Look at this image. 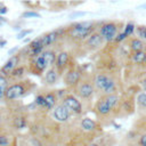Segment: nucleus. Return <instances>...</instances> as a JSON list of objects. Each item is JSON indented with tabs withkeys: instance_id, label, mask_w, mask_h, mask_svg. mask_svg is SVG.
Segmentation results:
<instances>
[{
	"instance_id": "9b49d317",
	"label": "nucleus",
	"mask_w": 146,
	"mask_h": 146,
	"mask_svg": "<svg viewBox=\"0 0 146 146\" xmlns=\"http://www.w3.org/2000/svg\"><path fill=\"white\" fill-rule=\"evenodd\" d=\"M68 59H70V55H68L67 51L63 50V51H59V52L57 54V56H56V62H55V67H56V70L58 71V73L63 72V71L66 68V66H67V64H68Z\"/></svg>"
},
{
	"instance_id": "6e6552de",
	"label": "nucleus",
	"mask_w": 146,
	"mask_h": 146,
	"mask_svg": "<svg viewBox=\"0 0 146 146\" xmlns=\"http://www.w3.org/2000/svg\"><path fill=\"white\" fill-rule=\"evenodd\" d=\"M81 73L76 68H70L63 76V81L66 87H76L80 82Z\"/></svg>"
},
{
	"instance_id": "c85d7f7f",
	"label": "nucleus",
	"mask_w": 146,
	"mask_h": 146,
	"mask_svg": "<svg viewBox=\"0 0 146 146\" xmlns=\"http://www.w3.org/2000/svg\"><path fill=\"white\" fill-rule=\"evenodd\" d=\"M133 30H135V25H133L132 23H129V24H127V26L124 27V32H123V33H124L125 36H129V35L132 34Z\"/></svg>"
},
{
	"instance_id": "9d476101",
	"label": "nucleus",
	"mask_w": 146,
	"mask_h": 146,
	"mask_svg": "<svg viewBox=\"0 0 146 146\" xmlns=\"http://www.w3.org/2000/svg\"><path fill=\"white\" fill-rule=\"evenodd\" d=\"M47 64L44 62V58H43V55L40 54L38 55L36 57H34L32 59V63H31V71L33 72V74H38L40 75L41 73H43L44 71H47Z\"/></svg>"
},
{
	"instance_id": "f8f14e48",
	"label": "nucleus",
	"mask_w": 146,
	"mask_h": 146,
	"mask_svg": "<svg viewBox=\"0 0 146 146\" xmlns=\"http://www.w3.org/2000/svg\"><path fill=\"white\" fill-rule=\"evenodd\" d=\"M59 33H60V31L57 30V31H50L48 33L42 34L40 38H41V43H42L43 48H47V47L54 44L57 41V39L59 38Z\"/></svg>"
},
{
	"instance_id": "a878e982",
	"label": "nucleus",
	"mask_w": 146,
	"mask_h": 146,
	"mask_svg": "<svg viewBox=\"0 0 146 146\" xmlns=\"http://www.w3.org/2000/svg\"><path fill=\"white\" fill-rule=\"evenodd\" d=\"M22 17H23V18H32V17H38V18H40L41 15H40L39 13H36V11H33V10H26V11H24V13L22 14Z\"/></svg>"
},
{
	"instance_id": "f3484780",
	"label": "nucleus",
	"mask_w": 146,
	"mask_h": 146,
	"mask_svg": "<svg viewBox=\"0 0 146 146\" xmlns=\"http://www.w3.org/2000/svg\"><path fill=\"white\" fill-rule=\"evenodd\" d=\"M96 110H97V112L100 114V115H108L110 113H111V111H112V108L107 105V103L103 99V98H100L98 102H97V104H96Z\"/></svg>"
},
{
	"instance_id": "e433bc0d",
	"label": "nucleus",
	"mask_w": 146,
	"mask_h": 146,
	"mask_svg": "<svg viewBox=\"0 0 146 146\" xmlns=\"http://www.w3.org/2000/svg\"><path fill=\"white\" fill-rule=\"evenodd\" d=\"M7 13H8V8H7L6 6H2V7L0 8V16L5 15V14H7Z\"/></svg>"
},
{
	"instance_id": "f704fd0d",
	"label": "nucleus",
	"mask_w": 146,
	"mask_h": 146,
	"mask_svg": "<svg viewBox=\"0 0 146 146\" xmlns=\"http://www.w3.org/2000/svg\"><path fill=\"white\" fill-rule=\"evenodd\" d=\"M139 144L140 146H146V135H143L139 139Z\"/></svg>"
},
{
	"instance_id": "4be33fe9",
	"label": "nucleus",
	"mask_w": 146,
	"mask_h": 146,
	"mask_svg": "<svg viewBox=\"0 0 146 146\" xmlns=\"http://www.w3.org/2000/svg\"><path fill=\"white\" fill-rule=\"evenodd\" d=\"M132 62L136 64H143L146 63V52L145 51H138L132 55Z\"/></svg>"
},
{
	"instance_id": "6ab92c4d",
	"label": "nucleus",
	"mask_w": 146,
	"mask_h": 146,
	"mask_svg": "<svg viewBox=\"0 0 146 146\" xmlns=\"http://www.w3.org/2000/svg\"><path fill=\"white\" fill-rule=\"evenodd\" d=\"M115 90H116V83H115V81H114L112 78H110L107 84L105 86V88H104V90H103V94H104L105 96H106V95H112V94L115 92Z\"/></svg>"
},
{
	"instance_id": "b1692460",
	"label": "nucleus",
	"mask_w": 146,
	"mask_h": 146,
	"mask_svg": "<svg viewBox=\"0 0 146 146\" xmlns=\"http://www.w3.org/2000/svg\"><path fill=\"white\" fill-rule=\"evenodd\" d=\"M14 125H15V128H17V129H23V128H25V125H26V120H25L23 116H16V117L14 119Z\"/></svg>"
},
{
	"instance_id": "412c9836",
	"label": "nucleus",
	"mask_w": 146,
	"mask_h": 146,
	"mask_svg": "<svg viewBox=\"0 0 146 146\" xmlns=\"http://www.w3.org/2000/svg\"><path fill=\"white\" fill-rule=\"evenodd\" d=\"M103 99L107 103V105L113 110V107L117 104V102H119V96L117 95H115V94H112V95H106V96H104L103 97Z\"/></svg>"
},
{
	"instance_id": "2f4dec72",
	"label": "nucleus",
	"mask_w": 146,
	"mask_h": 146,
	"mask_svg": "<svg viewBox=\"0 0 146 146\" xmlns=\"http://www.w3.org/2000/svg\"><path fill=\"white\" fill-rule=\"evenodd\" d=\"M0 86H2L5 88L8 87V80H7V78L3 76V75H1V74H0Z\"/></svg>"
},
{
	"instance_id": "ddd939ff",
	"label": "nucleus",
	"mask_w": 146,
	"mask_h": 146,
	"mask_svg": "<svg viewBox=\"0 0 146 146\" xmlns=\"http://www.w3.org/2000/svg\"><path fill=\"white\" fill-rule=\"evenodd\" d=\"M58 75H59V73L55 66L47 68L46 74H44V83L47 86H55L58 81Z\"/></svg>"
},
{
	"instance_id": "0eeeda50",
	"label": "nucleus",
	"mask_w": 146,
	"mask_h": 146,
	"mask_svg": "<svg viewBox=\"0 0 146 146\" xmlns=\"http://www.w3.org/2000/svg\"><path fill=\"white\" fill-rule=\"evenodd\" d=\"M19 60H21V55H19L18 52H17L16 55H14V56H10V57L7 59V62L2 65V67L0 68V74L3 75V76L10 75L11 72L18 66Z\"/></svg>"
},
{
	"instance_id": "7ed1b4c3",
	"label": "nucleus",
	"mask_w": 146,
	"mask_h": 146,
	"mask_svg": "<svg viewBox=\"0 0 146 146\" xmlns=\"http://www.w3.org/2000/svg\"><path fill=\"white\" fill-rule=\"evenodd\" d=\"M62 103L67 107V110L71 113H74V114L82 113V104L76 96L72 94H67L62 98Z\"/></svg>"
},
{
	"instance_id": "37998d69",
	"label": "nucleus",
	"mask_w": 146,
	"mask_h": 146,
	"mask_svg": "<svg viewBox=\"0 0 146 146\" xmlns=\"http://www.w3.org/2000/svg\"><path fill=\"white\" fill-rule=\"evenodd\" d=\"M24 42H31V40L29 38H26V39H24Z\"/></svg>"
},
{
	"instance_id": "4468645a",
	"label": "nucleus",
	"mask_w": 146,
	"mask_h": 146,
	"mask_svg": "<svg viewBox=\"0 0 146 146\" xmlns=\"http://www.w3.org/2000/svg\"><path fill=\"white\" fill-rule=\"evenodd\" d=\"M108 80H110V76L107 74H105V73H97L95 75V78H94V81H92L95 89H97V90L103 92V90H104L105 86L107 84Z\"/></svg>"
},
{
	"instance_id": "bb28decb",
	"label": "nucleus",
	"mask_w": 146,
	"mask_h": 146,
	"mask_svg": "<svg viewBox=\"0 0 146 146\" xmlns=\"http://www.w3.org/2000/svg\"><path fill=\"white\" fill-rule=\"evenodd\" d=\"M137 102L141 107H146V94L145 92L139 94L137 97Z\"/></svg>"
},
{
	"instance_id": "2eb2a0df",
	"label": "nucleus",
	"mask_w": 146,
	"mask_h": 146,
	"mask_svg": "<svg viewBox=\"0 0 146 146\" xmlns=\"http://www.w3.org/2000/svg\"><path fill=\"white\" fill-rule=\"evenodd\" d=\"M43 97H44V107L43 108H46L48 111H52V108L58 104L57 103V100H58L57 94L54 91H49V92L44 94Z\"/></svg>"
},
{
	"instance_id": "72a5a7b5",
	"label": "nucleus",
	"mask_w": 146,
	"mask_h": 146,
	"mask_svg": "<svg viewBox=\"0 0 146 146\" xmlns=\"http://www.w3.org/2000/svg\"><path fill=\"white\" fill-rule=\"evenodd\" d=\"M125 38H127V36L124 35V33H120V34H117V35H116V38H115L114 40L120 42V41H122V40H123V39H125Z\"/></svg>"
},
{
	"instance_id": "393cba45",
	"label": "nucleus",
	"mask_w": 146,
	"mask_h": 146,
	"mask_svg": "<svg viewBox=\"0 0 146 146\" xmlns=\"http://www.w3.org/2000/svg\"><path fill=\"white\" fill-rule=\"evenodd\" d=\"M32 32H33L32 29H23V30H21V31L17 33L16 39H17V40H23L27 34H31Z\"/></svg>"
},
{
	"instance_id": "7c9ffc66",
	"label": "nucleus",
	"mask_w": 146,
	"mask_h": 146,
	"mask_svg": "<svg viewBox=\"0 0 146 146\" xmlns=\"http://www.w3.org/2000/svg\"><path fill=\"white\" fill-rule=\"evenodd\" d=\"M138 34L139 36H141L143 39H146V27L145 26H141L138 29Z\"/></svg>"
},
{
	"instance_id": "f257e3e1",
	"label": "nucleus",
	"mask_w": 146,
	"mask_h": 146,
	"mask_svg": "<svg viewBox=\"0 0 146 146\" xmlns=\"http://www.w3.org/2000/svg\"><path fill=\"white\" fill-rule=\"evenodd\" d=\"M67 34L70 38L73 40H79V41H84L90 36L95 31H94V24L83 22V23H76L72 26H70L66 30Z\"/></svg>"
},
{
	"instance_id": "f03ea898",
	"label": "nucleus",
	"mask_w": 146,
	"mask_h": 146,
	"mask_svg": "<svg viewBox=\"0 0 146 146\" xmlns=\"http://www.w3.org/2000/svg\"><path fill=\"white\" fill-rule=\"evenodd\" d=\"M29 84H31L30 81H17L13 84H8L5 91V99L7 100H16L19 98H23L25 95L29 94Z\"/></svg>"
},
{
	"instance_id": "423d86ee",
	"label": "nucleus",
	"mask_w": 146,
	"mask_h": 146,
	"mask_svg": "<svg viewBox=\"0 0 146 146\" xmlns=\"http://www.w3.org/2000/svg\"><path fill=\"white\" fill-rule=\"evenodd\" d=\"M51 115H52V117H54L57 122L64 123V122H67V121H68V119H70V116H71V112H70V111L67 110V107L60 102V103H58V104L52 108Z\"/></svg>"
},
{
	"instance_id": "dca6fc26",
	"label": "nucleus",
	"mask_w": 146,
	"mask_h": 146,
	"mask_svg": "<svg viewBox=\"0 0 146 146\" xmlns=\"http://www.w3.org/2000/svg\"><path fill=\"white\" fill-rule=\"evenodd\" d=\"M42 55H43V58H44V62H46L48 68L55 66V62H56V56H57V54H56L52 49H44V50L42 51Z\"/></svg>"
},
{
	"instance_id": "79ce46f5",
	"label": "nucleus",
	"mask_w": 146,
	"mask_h": 146,
	"mask_svg": "<svg viewBox=\"0 0 146 146\" xmlns=\"http://www.w3.org/2000/svg\"><path fill=\"white\" fill-rule=\"evenodd\" d=\"M89 146H100V145H99V144H97V143H91Z\"/></svg>"
},
{
	"instance_id": "cd10ccee",
	"label": "nucleus",
	"mask_w": 146,
	"mask_h": 146,
	"mask_svg": "<svg viewBox=\"0 0 146 146\" xmlns=\"http://www.w3.org/2000/svg\"><path fill=\"white\" fill-rule=\"evenodd\" d=\"M34 104L39 107H44V97H43V95H38L34 99Z\"/></svg>"
},
{
	"instance_id": "1a4fd4ad",
	"label": "nucleus",
	"mask_w": 146,
	"mask_h": 146,
	"mask_svg": "<svg viewBox=\"0 0 146 146\" xmlns=\"http://www.w3.org/2000/svg\"><path fill=\"white\" fill-rule=\"evenodd\" d=\"M103 43H104V39L102 38V35L98 32H94L90 36H88V39L84 40V46L89 50H96V49L100 48L103 46Z\"/></svg>"
},
{
	"instance_id": "473e14b6",
	"label": "nucleus",
	"mask_w": 146,
	"mask_h": 146,
	"mask_svg": "<svg viewBox=\"0 0 146 146\" xmlns=\"http://www.w3.org/2000/svg\"><path fill=\"white\" fill-rule=\"evenodd\" d=\"M84 15H86L84 11H75V13H72V14L70 15V18H75V17H78V16H84Z\"/></svg>"
},
{
	"instance_id": "c03bdc74",
	"label": "nucleus",
	"mask_w": 146,
	"mask_h": 146,
	"mask_svg": "<svg viewBox=\"0 0 146 146\" xmlns=\"http://www.w3.org/2000/svg\"><path fill=\"white\" fill-rule=\"evenodd\" d=\"M3 24H5V23H3V22H1V21H0V27H1V26H2V25H3Z\"/></svg>"
},
{
	"instance_id": "a19ab883",
	"label": "nucleus",
	"mask_w": 146,
	"mask_h": 146,
	"mask_svg": "<svg viewBox=\"0 0 146 146\" xmlns=\"http://www.w3.org/2000/svg\"><path fill=\"white\" fill-rule=\"evenodd\" d=\"M143 87H144V90L146 91V79H145V80H143Z\"/></svg>"
},
{
	"instance_id": "a211bd4d",
	"label": "nucleus",
	"mask_w": 146,
	"mask_h": 146,
	"mask_svg": "<svg viewBox=\"0 0 146 146\" xmlns=\"http://www.w3.org/2000/svg\"><path fill=\"white\" fill-rule=\"evenodd\" d=\"M81 128L84 130V131H94L95 129H96V122L92 120V119H90V117H83L82 120H81Z\"/></svg>"
},
{
	"instance_id": "a18cd8bd",
	"label": "nucleus",
	"mask_w": 146,
	"mask_h": 146,
	"mask_svg": "<svg viewBox=\"0 0 146 146\" xmlns=\"http://www.w3.org/2000/svg\"><path fill=\"white\" fill-rule=\"evenodd\" d=\"M2 6H5V5H3V3H2V2H0V8H1V7H2Z\"/></svg>"
},
{
	"instance_id": "ea45409f",
	"label": "nucleus",
	"mask_w": 146,
	"mask_h": 146,
	"mask_svg": "<svg viewBox=\"0 0 146 146\" xmlns=\"http://www.w3.org/2000/svg\"><path fill=\"white\" fill-rule=\"evenodd\" d=\"M0 21H1V22H3V23H7V19H6L3 16H0Z\"/></svg>"
},
{
	"instance_id": "58836bf2",
	"label": "nucleus",
	"mask_w": 146,
	"mask_h": 146,
	"mask_svg": "<svg viewBox=\"0 0 146 146\" xmlns=\"http://www.w3.org/2000/svg\"><path fill=\"white\" fill-rule=\"evenodd\" d=\"M7 43V41L6 40H3L2 38H0V48H2V47H5V44Z\"/></svg>"
},
{
	"instance_id": "aec40b11",
	"label": "nucleus",
	"mask_w": 146,
	"mask_h": 146,
	"mask_svg": "<svg viewBox=\"0 0 146 146\" xmlns=\"http://www.w3.org/2000/svg\"><path fill=\"white\" fill-rule=\"evenodd\" d=\"M25 72H26V68H25L23 65H18V66H17V67L11 72L10 76H11V78H14V79L21 80V79L25 75Z\"/></svg>"
},
{
	"instance_id": "c756f323",
	"label": "nucleus",
	"mask_w": 146,
	"mask_h": 146,
	"mask_svg": "<svg viewBox=\"0 0 146 146\" xmlns=\"http://www.w3.org/2000/svg\"><path fill=\"white\" fill-rule=\"evenodd\" d=\"M10 139L6 135H0V146H9Z\"/></svg>"
},
{
	"instance_id": "c9c22d12",
	"label": "nucleus",
	"mask_w": 146,
	"mask_h": 146,
	"mask_svg": "<svg viewBox=\"0 0 146 146\" xmlns=\"http://www.w3.org/2000/svg\"><path fill=\"white\" fill-rule=\"evenodd\" d=\"M5 91H6V88L2 87V86H0V100L5 98Z\"/></svg>"
},
{
	"instance_id": "5701e85b",
	"label": "nucleus",
	"mask_w": 146,
	"mask_h": 146,
	"mask_svg": "<svg viewBox=\"0 0 146 146\" xmlns=\"http://www.w3.org/2000/svg\"><path fill=\"white\" fill-rule=\"evenodd\" d=\"M130 48H131V50H133L135 52L143 51L144 43H143V41L139 40V39H132V40L130 41Z\"/></svg>"
},
{
	"instance_id": "4c0bfd02",
	"label": "nucleus",
	"mask_w": 146,
	"mask_h": 146,
	"mask_svg": "<svg viewBox=\"0 0 146 146\" xmlns=\"http://www.w3.org/2000/svg\"><path fill=\"white\" fill-rule=\"evenodd\" d=\"M18 50V47H14V48H11L9 51H8V55H11V56H14V55H16L15 52Z\"/></svg>"
},
{
	"instance_id": "39448f33",
	"label": "nucleus",
	"mask_w": 146,
	"mask_h": 146,
	"mask_svg": "<svg viewBox=\"0 0 146 146\" xmlns=\"http://www.w3.org/2000/svg\"><path fill=\"white\" fill-rule=\"evenodd\" d=\"M98 33L102 35L104 41H112L117 35V26L115 23H112V22L104 23L103 25H100Z\"/></svg>"
},
{
	"instance_id": "20e7f679",
	"label": "nucleus",
	"mask_w": 146,
	"mask_h": 146,
	"mask_svg": "<svg viewBox=\"0 0 146 146\" xmlns=\"http://www.w3.org/2000/svg\"><path fill=\"white\" fill-rule=\"evenodd\" d=\"M94 92H95V87L91 81H88V80L80 81L76 86V95L81 99H84V100L90 99Z\"/></svg>"
}]
</instances>
